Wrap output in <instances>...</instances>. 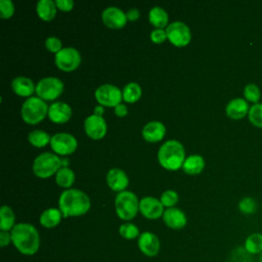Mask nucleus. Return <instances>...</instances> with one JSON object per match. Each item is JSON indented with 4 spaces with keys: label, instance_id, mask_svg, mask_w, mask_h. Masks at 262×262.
Returning <instances> with one entry per match:
<instances>
[{
    "label": "nucleus",
    "instance_id": "nucleus-41",
    "mask_svg": "<svg viewBox=\"0 0 262 262\" xmlns=\"http://www.w3.org/2000/svg\"><path fill=\"white\" fill-rule=\"evenodd\" d=\"M115 114L120 117V118H123V117H126L127 114H128V108L125 104L123 103H119L117 106H115Z\"/></svg>",
    "mask_w": 262,
    "mask_h": 262
},
{
    "label": "nucleus",
    "instance_id": "nucleus-37",
    "mask_svg": "<svg viewBox=\"0 0 262 262\" xmlns=\"http://www.w3.org/2000/svg\"><path fill=\"white\" fill-rule=\"evenodd\" d=\"M45 47L48 51L56 54L62 49V43H61L60 39L52 36V37H48L45 40Z\"/></svg>",
    "mask_w": 262,
    "mask_h": 262
},
{
    "label": "nucleus",
    "instance_id": "nucleus-30",
    "mask_svg": "<svg viewBox=\"0 0 262 262\" xmlns=\"http://www.w3.org/2000/svg\"><path fill=\"white\" fill-rule=\"evenodd\" d=\"M28 140L33 146L40 148V147H44L48 143H50L51 137L49 136V134L47 132L40 130V129H36L29 133Z\"/></svg>",
    "mask_w": 262,
    "mask_h": 262
},
{
    "label": "nucleus",
    "instance_id": "nucleus-25",
    "mask_svg": "<svg viewBox=\"0 0 262 262\" xmlns=\"http://www.w3.org/2000/svg\"><path fill=\"white\" fill-rule=\"evenodd\" d=\"M148 19H149V23L156 29H164L165 27L167 28L168 26L169 16L167 11L164 8L160 6H155L148 12Z\"/></svg>",
    "mask_w": 262,
    "mask_h": 262
},
{
    "label": "nucleus",
    "instance_id": "nucleus-6",
    "mask_svg": "<svg viewBox=\"0 0 262 262\" xmlns=\"http://www.w3.org/2000/svg\"><path fill=\"white\" fill-rule=\"evenodd\" d=\"M61 168V159L52 152H43L37 156L33 163V172L39 178H48Z\"/></svg>",
    "mask_w": 262,
    "mask_h": 262
},
{
    "label": "nucleus",
    "instance_id": "nucleus-8",
    "mask_svg": "<svg viewBox=\"0 0 262 262\" xmlns=\"http://www.w3.org/2000/svg\"><path fill=\"white\" fill-rule=\"evenodd\" d=\"M167 39L176 47H184L191 40V33L188 26L182 21H173L166 28Z\"/></svg>",
    "mask_w": 262,
    "mask_h": 262
},
{
    "label": "nucleus",
    "instance_id": "nucleus-14",
    "mask_svg": "<svg viewBox=\"0 0 262 262\" xmlns=\"http://www.w3.org/2000/svg\"><path fill=\"white\" fill-rule=\"evenodd\" d=\"M101 18L103 24L111 29H122L127 24L126 13L119 7L110 6L102 11Z\"/></svg>",
    "mask_w": 262,
    "mask_h": 262
},
{
    "label": "nucleus",
    "instance_id": "nucleus-2",
    "mask_svg": "<svg viewBox=\"0 0 262 262\" xmlns=\"http://www.w3.org/2000/svg\"><path fill=\"white\" fill-rule=\"evenodd\" d=\"M90 207L91 201L89 196L80 189H66L58 199V209L64 218L82 216L89 211Z\"/></svg>",
    "mask_w": 262,
    "mask_h": 262
},
{
    "label": "nucleus",
    "instance_id": "nucleus-13",
    "mask_svg": "<svg viewBox=\"0 0 262 262\" xmlns=\"http://www.w3.org/2000/svg\"><path fill=\"white\" fill-rule=\"evenodd\" d=\"M139 212L146 219H158L163 217L164 206L160 200L152 196H144L139 201Z\"/></svg>",
    "mask_w": 262,
    "mask_h": 262
},
{
    "label": "nucleus",
    "instance_id": "nucleus-42",
    "mask_svg": "<svg viewBox=\"0 0 262 262\" xmlns=\"http://www.w3.org/2000/svg\"><path fill=\"white\" fill-rule=\"evenodd\" d=\"M126 15H127V19H128V20H136V19L139 17L140 13H139L138 9H136V8H131V9H129V10L127 11Z\"/></svg>",
    "mask_w": 262,
    "mask_h": 262
},
{
    "label": "nucleus",
    "instance_id": "nucleus-15",
    "mask_svg": "<svg viewBox=\"0 0 262 262\" xmlns=\"http://www.w3.org/2000/svg\"><path fill=\"white\" fill-rule=\"evenodd\" d=\"M137 245L140 252L147 257H155L158 255L161 247L159 237L150 231H144L140 233L138 236Z\"/></svg>",
    "mask_w": 262,
    "mask_h": 262
},
{
    "label": "nucleus",
    "instance_id": "nucleus-36",
    "mask_svg": "<svg viewBox=\"0 0 262 262\" xmlns=\"http://www.w3.org/2000/svg\"><path fill=\"white\" fill-rule=\"evenodd\" d=\"M14 13V4L11 0L0 1V17L3 19L10 18Z\"/></svg>",
    "mask_w": 262,
    "mask_h": 262
},
{
    "label": "nucleus",
    "instance_id": "nucleus-10",
    "mask_svg": "<svg viewBox=\"0 0 262 262\" xmlns=\"http://www.w3.org/2000/svg\"><path fill=\"white\" fill-rule=\"evenodd\" d=\"M82 57L80 52L74 47H64L55 54V66L63 72L75 71L81 63Z\"/></svg>",
    "mask_w": 262,
    "mask_h": 262
},
{
    "label": "nucleus",
    "instance_id": "nucleus-24",
    "mask_svg": "<svg viewBox=\"0 0 262 262\" xmlns=\"http://www.w3.org/2000/svg\"><path fill=\"white\" fill-rule=\"evenodd\" d=\"M205 168V160L200 155H191L185 159L182 169L186 174L196 175L200 174Z\"/></svg>",
    "mask_w": 262,
    "mask_h": 262
},
{
    "label": "nucleus",
    "instance_id": "nucleus-45",
    "mask_svg": "<svg viewBox=\"0 0 262 262\" xmlns=\"http://www.w3.org/2000/svg\"><path fill=\"white\" fill-rule=\"evenodd\" d=\"M259 262H262V253L259 255Z\"/></svg>",
    "mask_w": 262,
    "mask_h": 262
},
{
    "label": "nucleus",
    "instance_id": "nucleus-17",
    "mask_svg": "<svg viewBox=\"0 0 262 262\" xmlns=\"http://www.w3.org/2000/svg\"><path fill=\"white\" fill-rule=\"evenodd\" d=\"M106 183L112 190L122 192L125 190V188H127L129 179L127 174L122 169L113 168L106 174Z\"/></svg>",
    "mask_w": 262,
    "mask_h": 262
},
{
    "label": "nucleus",
    "instance_id": "nucleus-9",
    "mask_svg": "<svg viewBox=\"0 0 262 262\" xmlns=\"http://www.w3.org/2000/svg\"><path fill=\"white\" fill-rule=\"evenodd\" d=\"M96 101L102 105L107 107H115L121 100L123 99V93L120 88L112 84H103L99 86L94 93Z\"/></svg>",
    "mask_w": 262,
    "mask_h": 262
},
{
    "label": "nucleus",
    "instance_id": "nucleus-31",
    "mask_svg": "<svg viewBox=\"0 0 262 262\" xmlns=\"http://www.w3.org/2000/svg\"><path fill=\"white\" fill-rule=\"evenodd\" d=\"M119 233L122 237H124L126 239H134L140 235L139 228L131 222H126V223H123L122 225H120Z\"/></svg>",
    "mask_w": 262,
    "mask_h": 262
},
{
    "label": "nucleus",
    "instance_id": "nucleus-29",
    "mask_svg": "<svg viewBox=\"0 0 262 262\" xmlns=\"http://www.w3.org/2000/svg\"><path fill=\"white\" fill-rule=\"evenodd\" d=\"M55 182L63 188L71 187L75 182V173L70 168H60L55 174Z\"/></svg>",
    "mask_w": 262,
    "mask_h": 262
},
{
    "label": "nucleus",
    "instance_id": "nucleus-1",
    "mask_svg": "<svg viewBox=\"0 0 262 262\" xmlns=\"http://www.w3.org/2000/svg\"><path fill=\"white\" fill-rule=\"evenodd\" d=\"M11 243L16 250L27 256L36 254L40 248V235L37 228L27 222L16 223L10 231Z\"/></svg>",
    "mask_w": 262,
    "mask_h": 262
},
{
    "label": "nucleus",
    "instance_id": "nucleus-22",
    "mask_svg": "<svg viewBox=\"0 0 262 262\" xmlns=\"http://www.w3.org/2000/svg\"><path fill=\"white\" fill-rule=\"evenodd\" d=\"M62 218V214L57 208H49L43 211L40 215V224L45 228H53L57 226Z\"/></svg>",
    "mask_w": 262,
    "mask_h": 262
},
{
    "label": "nucleus",
    "instance_id": "nucleus-5",
    "mask_svg": "<svg viewBox=\"0 0 262 262\" xmlns=\"http://www.w3.org/2000/svg\"><path fill=\"white\" fill-rule=\"evenodd\" d=\"M115 210L120 219L125 221L133 219L139 211L138 198L129 190L119 192L115 199Z\"/></svg>",
    "mask_w": 262,
    "mask_h": 262
},
{
    "label": "nucleus",
    "instance_id": "nucleus-20",
    "mask_svg": "<svg viewBox=\"0 0 262 262\" xmlns=\"http://www.w3.org/2000/svg\"><path fill=\"white\" fill-rule=\"evenodd\" d=\"M249 111L250 106L248 104V101L239 97L231 99L225 107V113L227 117L233 120H239L244 118L246 115L249 114Z\"/></svg>",
    "mask_w": 262,
    "mask_h": 262
},
{
    "label": "nucleus",
    "instance_id": "nucleus-44",
    "mask_svg": "<svg viewBox=\"0 0 262 262\" xmlns=\"http://www.w3.org/2000/svg\"><path fill=\"white\" fill-rule=\"evenodd\" d=\"M69 165V160L68 159H61V168H67Z\"/></svg>",
    "mask_w": 262,
    "mask_h": 262
},
{
    "label": "nucleus",
    "instance_id": "nucleus-11",
    "mask_svg": "<svg viewBox=\"0 0 262 262\" xmlns=\"http://www.w3.org/2000/svg\"><path fill=\"white\" fill-rule=\"evenodd\" d=\"M50 146L52 150L59 156L73 154L78 147V141L74 135L66 132L56 133L51 137Z\"/></svg>",
    "mask_w": 262,
    "mask_h": 262
},
{
    "label": "nucleus",
    "instance_id": "nucleus-38",
    "mask_svg": "<svg viewBox=\"0 0 262 262\" xmlns=\"http://www.w3.org/2000/svg\"><path fill=\"white\" fill-rule=\"evenodd\" d=\"M167 39L166 30L164 29H155L150 33V40L156 44H162Z\"/></svg>",
    "mask_w": 262,
    "mask_h": 262
},
{
    "label": "nucleus",
    "instance_id": "nucleus-16",
    "mask_svg": "<svg viewBox=\"0 0 262 262\" xmlns=\"http://www.w3.org/2000/svg\"><path fill=\"white\" fill-rule=\"evenodd\" d=\"M51 122L55 124L67 123L72 117L71 106L62 101H56L49 105L48 115Z\"/></svg>",
    "mask_w": 262,
    "mask_h": 262
},
{
    "label": "nucleus",
    "instance_id": "nucleus-27",
    "mask_svg": "<svg viewBox=\"0 0 262 262\" xmlns=\"http://www.w3.org/2000/svg\"><path fill=\"white\" fill-rule=\"evenodd\" d=\"M15 225V215L9 206L3 205L0 209V229L1 231H11Z\"/></svg>",
    "mask_w": 262,
    "mask_h": 262
},
{
    "label": "nucleus",
    "instance_id": "nucleus-3",
    "mask_svg": "<svg viewBox=\"0 0 262 262\" xmlns=\"http://www.w3.org/2000/svg\"><path fill=\"white\" fill-rule=\"evenodd\" d=\"M158 161L163 168L170 171L182 168L185 161V151L182 143L175 139L164 142L159 148Z\"/></svg>",
    "mask_w": 262,
    "mask_h": 262
},
{
    "label": "nucleus",
    "instance_id": "nucleus-40",
    "mask_svg": "<svg viewBox=\"0 0 262 262\" xmlns=\"http://www.w3.org/2000/svg\"><path fill=\"white\" fill-rule=\"evenodd\" d=\"M11 243V234L8 231H1L0 232V246L6 247Z\"/></svg>",
    "mask_w": 262,
    "mask_h": 262
},
{
    "label": "nucleus",
    "instance_id": "nucleus-23",
    "mask_svg": "<svg viewBox=\"0 0 262 262\" xmlns=\"http://www.w3.org/2000/svg\"><path fill=\"white\" fill-rule=\"evenodd\" d=\"M56 9L57 7L55 4V1L40 0L37 2V6H36L37 14L41 19L45 21H49L54 18L56 14Z\"/></svg>",
    "mask_w": 262,
    "mask_h": 262
},
{
    "label": "nucleus",
    "instance_id": "nucleus-21",
    "mask_svg": "<svg viewBox=\"0 0 262 262\" xmlns=\"http://www.w3.org/2000/svg\"><path fill=\"white\" fill-rule=\"evenodd\" d=\"M11 88L13 92L23 97H31L36 92V86L33 81L27 77H16L11 82Z\"/></svg>",
    "mask_w": 262,
    "mask_h": 262
},
{
    "label": "nucleus",
    "instance_id": "nucleus-19",
    "mask_svg": "<svg viewBox=\"0 0 262 262\" xmlns=\"http://www.w3.org/2000/svg\"><path fill=\"white\" fill-rule=\"evenodd\" d=\"M142 137L147 142L161 141L166 134V127L160 121L148 122L142 129Z\"/></svg>",
    "mask_w": 262,
    "mask_h": 262
},
{
    "label": "nucleus",
    "instance_id": "nucleus-43",
    "mask_svg": "<svg viewBox=\"0 0 262 262\" xmlns=\"http://www.w3.org/2000/svg\"><path fill=\"white\" fill-rule=\"evenodd\" d=\"M103 112H104V110H103V106L102 105H96L95 107H94V114L93 115H96V116H101L102 114H103Z\"/></svg>",
    "mask_w": 262,
    "mask_h": 262
},
{
    "label": "nucleus",
    "instance_id": "nucleus-34",
    "mask_svg": "<svg viewBox=\"0 0 262 262\" xmlns=\"http://www.w3.org/2000/svg\"><path fill=\"white\" fill-rule=\"evenodd\" d=\"M178 200H179L178 193L175 190H172V189L165 190L162 193L161 199H160L163 206L168 207V208H173L178 203Z\"/></svg>",
    "mask_w": 262,
    "mask_h": 262
},
{
    "label": "nucleus",
    "instance_id": "nucleus-18",
    "mask_svg": "<svg viewBox=\"0 0 262 262\" xmlns=\"http://www.w3.org/2000/svg\"><path fill=\"white\" fill-rule=\"evenodd\" d=\"M163 221L172 229H181L187 223L185 213L178 208H168L163 214Z\"/></svg>",
    "mask_w": 262,
    "mask_h": 262
},
{
    "label": "nucleus",
    "instance_id": "nucleus-39",
    "mask_svg": "<svg viewBox=\"0 0 262 262\" xmlns=\"http://www.w3.org/2000/svg\"><path fill=\"white\" fill-rule=\"evenodd\" d=\"M56 7L61 11H71L74 8V1L72 0H56Z\"/></svg>",
    "mask_w": 262,
    "mask_h": 262
},
{
    "label": "nucleus",
    "instance_id": "nucleus-7",
    "mask_svg": "<svg viewBox=\"0 0 262 262\" xmlns=\"http://www.w3.org/2000/svg\"><path fill=\"white\" fill-rule=\"evenodd\" d=\"M62 81L55 77L41 79L36 85V93L43 100H54L63 92Z\"/></svg>",
    "mask_w": 262,
    "mask_h": 262
},
{
    "label": "nucleus",
    "instance_id": "nucleus-32",
    "mask_svg": "<svg viewBox=\"0 0 262 262\" xmlns=\"http://www.w3.org/2000/svg\"><path fill=\"white\" fill-rule=\"evenodd\" d=\"M249 121L256 127L262 128V103H255L250 107Z\"/></svg>",
    "mask_w": 262,
    "mask_h": 262
},
{
    "label": "nucleus",
    "instance_id": "nucleus-26",
    "mask_svg": "<svg viewBox=\"0 0 262 262\" xmlns=\"http://www.w3.org/2000/svg\"><path fill=\"white\" fill-rule=\"evenodd\" d=\"M244 249L250 256H259L262 253V233L254 232L248 235L244 243Z\"/></svg>",
    "mask_w": 262,
    "mask_h": 262
},
{
    "label": "nucleus",
    "instance_id": "nucleus-33",
    "mask_svg": "<svg viewBox=\"0 0 262 262\" xmlns=\"http://www.w3.org/2000/svg\"><path fill=\"white\" fill-rule=\"evenodd\" d=\"M244 96L248 101L254 102V104L258 103V100L260 99V96H261L259 87L253 83L246 85L244 89Z\"/></svg>",
    "mask_w": 262,
    "mask_h": 262
},
{
    "label": "nucleus",
    "instance_id": "nucleus-12",
    "mask_svg": "<svg viewBox=\"0 0 262 262\" xmlns=\"http://www.w3.org/2000/svg\"><path fill=\"white\" fill-rule=\"evenodd\" d=\"M84 129L86 134L94 140L102 139L107 131V125L102 116L91 115L84 121Z\"/></svg>",
    "mask_w": 262,
    "mask_h": 262
},
{
    "label": "nucleus",
    "instance_id": "nucleus-4",
    "mask_svg": "<svg viewBox=\"0 0 262 262\" xmlns=\"http://www.w3.org/2000/svg\"><path fill=\"white\" fill-rule=\"evenodd\" d=\"M48 108L49 106L43 99L38 96H31L21 105V119L29 125H36L48 115Z\"/></svg>",
    "mask_w": 262,
    "mask_h": 262
},
{
    "label": "nucleus",
    "instance_id": "nucleus-35",
    "mask_svg": "<svg viewBox=\"0 0 262 262\" xmlns=\"http://www.w3.org/2000/svg\"><path fill=\"white\" fill-rule=\"evenodd\" d=\"M238 209L245 215L254 214L257 211V204H256L254 199L247 196V198H244L243 200L239 201Z\"/></svg>",
    "mask_w": 262,
    "mask_h": 262
},
{
    "label": "nucleus",
    "instance_id": "nucleus-28",
    "mask_svg": "<svg viewBox=\"0 0 262 262\" xmlns=\"http://www.w3.org/2000/svg\"><path fill=\"white\" fill-rule=\"evenodd\" d=\"M123 100L129 103H134L141 97L142 90L136 82H130L123 88Z\"/></svg>",
    "mask_w": 262,
    "mask_h": 262
}]
</instances>
